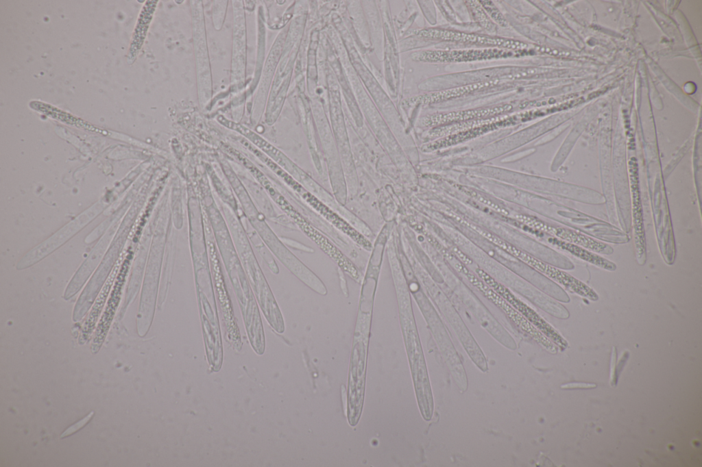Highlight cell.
Returning a JSON list of instances; mask_svg holds the SVG:
<instances>
[{
  "mask_svg": "<svg viewBox=\"0 0 702 467\" xmlns=\"http://www.w3.org/2000/svg\"><path fill=\"white\" fill-rule=\"evenodd\" d=\"M473 3H470L472 10L473 11V15L474 18L480 23V24L486 28L487 29H492L495 27L494 25L487 18L483 12V9L479 6L476 1H472Z\"/></svg>",
  "mask_w": 702,
  "mask_h": 467,
  "instance_id": "cell-10",
  "label": "cell"
},
{
  "mask_svg": "<svg viewBox=\"0 0 702 467\" xmlns=\"http://www.w3.org/2000/svg\"><path fill=\"white\" fill-rule=\"evenodd\" d=\"M511 106L509 105H500L492 108L478 109L472 110H465L456 112H450L447 114H438L433 116L431 118V123H441L458 120L470 119L472 118L482 117L491 114H498L507 110H509Z\"/></svg>",
  "mask_w": 702,
  "mask_h": 467,
  "instance_id": "cell-8",
  "label": "cell"
},
{
  "mask_svg": "<svg viewBox=\"0 0 702 467\" xmlns=\"http://www.w3.org/2000/svg\"><path fill=\"white\" fill-rule=\"evenodd\" d=\"M419 36L426 38H438L448 41H460L473 42L481 45L503 47L508 49L523 50L528 45L520 41L502 38L489 37L473 34L459 31L443 30L438 29H426L417 33Z\"/></svg>",
  "mask_w": 702,
  "mask_h": 467,
  "instance_id": "cell-2",
  "label": "cell"
},
{
  "mask_svg": "<svg viewBox=\"0 0 702 467\" xmlns=\"http://www.w3.org/2000/svg\"><path fill=\"white\" fill-rule=\"evenodd\" d=\"M95 215L96 212H90L81 215L73 222L66 226L64 229L27 253L19 262L16 268L18 269H23L41 260L80 230L81 227L85 225L86 223H88Z\"/></svg>",
  "mask_w": 702,
  "mask_h": 467,
  "instance_id": "cell-1",
  "label": "cell"
},
{
  "mask_svg": "<svg viewBox=\"0 0 702 467\" xmlns=\"http://www.w3.org/2000/svg\"><path fill=\"white\" fill-rule=\"evenodd\" d=\"M93 414H94V412H91L88 415H87L83 419L80 420L77 422H76L74 425H73L72 426L69 427L66 430H65L64 431V433L61 435L60 438H63L67 437V436H69L70 435L73 434L74 433H75L78 430H80L81 428L84 427L87 424V422H88L90 421V420L91 419V418L93 416Z\"/></svg>",
  "mask_w": 702,
  "mask_h": 467,
  "instance_id": "cell-12",
  "label": "cell"
},
{
  "mask_svg": "<svg viewBox=\"0 0 702 467\" xmlns=\"http://www.w3.org/2000/svg\"><path fill=\"white\" fill-rule=\"evenodd\" d=\"M553 233L570 243L583 247L593 251L603 254L613 253L612 247L606 244L596 241L593 238L578 231L566 229H550Z\"/></svg>",
  "mask_w": 702,
  "mask_h": 467,
  "instance_id": "cell-6",
  "label": "cell"
},
{
  "mask_svg": "<svg viewBox=\"0 0 702 467\" xmlns=\"http://www.w3.org/2000/svg\"><path fill=\"white\" fill-rule=\"evenodd\" d=\"M616 357V349L614 348L613 353H612V362H611V364H612L611 365V380H612V382L614 380V377H615L614 376V368H613V367L615 365Z\"/></svg>",
  "mask_w": 702,
  "mask_h": 467,
  "instance_id": "cell-14",
  "label": "cell"
},
{
  "mask_svg": "<svg viewBox=\"0 0 702 467\" xmlns=\"http://www.w3.org/2000/svg\"><path fill=\"white\" fill-rule=\"evenodd\" d=\"M535 267L564 286L567 290L592 301L598 299L597 294L592 288L572 275L541 262H537Z\"/></svg>",
  "mask_w": 702,
  "mask_h": 467,
  "instance_id": "cell-4",
  "label": "cell"
},
{
  "mask_svg": "<svg viewBox=\"0 0 702 467\" xmlns=\"http://www.w3.org/2000/svg\"><path fill=\"white\" fill-rule=\"evenodd\" d=\"M596 385L595 383H583H583H581V382L568 383L563 384V385L561 386V388H563V389H587V388H596Z\"/></svg>",
  "mask_w": 702,
  "mask_h": 467,
  "instance_id": "cell-13",
  "label": "cell"
},
{
  "mask_svg": "<svg viewBox=\"0 0 702 467\" xmlns=\"http://www.w3.org/2000/svg\"><path fill=\"white\" fill-rule=\"evenodd\" d=\"M550 240H551L553 244L568 251L573 255L601 268L611 271L615 270L616 268V265L613 262L601 257L594 253L590 252L580 246L556 239H552Z\"/></svg>",
  "mask_w": 702,
  "mask_h": 467,
  "instance_id": "cell-7",
  "label": "cell"
},
{
  "mask_svg": "<svg viewBox=\"0 0 702 467\" xmlns=\"http://www.w3.org/2000/svg\"><path fill=\"white\" fill-rule=\"evenodd\" d=\"M492 18L503 27L507 26V22L498 8L490 1H479Z\"/></svg>",
  "mask_w": 702,
  "mask_h": 467,
  "instance_id": "cell-11",
  "label": "cell"
},
{
  "mask_svg": "<svg viewBox=\"0 0 702 467\" xmlns=\"http://www.w3.org/2000/svg\"><path fill=\"white\" fill-rule=\"evenodd\" d=\"M517 52L507 51L498 49H485L479 50L452 51H422L417 53L414 59L428 62H461L491 58H506L516 54Z\"/></svg>",
  "mask_w": 702,
  "mask_h": 467,
  "instance_id": "cell-3",
  "label": "cell"
},
{
  "mask_svg": "<svg viewBox=\"0 0 702 467\" xmlns=\"http://www.w3.org/2000/svg\"><path fill=\"white\" fill-rule=\"evenodd\" d=\"M498 81V79H492V80H489V81H483L477 82V83H475V84H470V85L459 86V87H457V88H450V89H448V90H445L439 91V92H433V93H430V94H424V95H421V96L417 97L415 99H411V102H412V103H427L438 102V101L449 99H451V98H455V97H461L462 95L468 94V93H470L471 92H473L474 90H477L479 89H481V88H485V87H488V86H494L495 84H497Z\"/></svg>",
  "mask_w": 702,
  "mask_h": 467,
  "instance_id": "cell-5",
  "label": "cell"
},
{
  "mask_svg": "<svg viewBox=\"0 0 702 467\" xmlns=\"http://www.w3.org/2000/svg\"><path fill=\"white\" fill-rule=\"evenodd\" d=\"M217 120L222 125L243 135L261 150L272 156V157L277 159L279 157L278 154L280 152L276 149L252 130L241 124L228 120L223 116H219Z\"/></svg>",
  "mask_w": 702,
  "mask_h": 467,
  "instance_id": "cell-9",
  "label": "cell"
}]
</instances>
